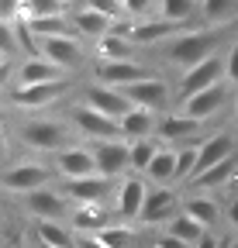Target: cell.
Here are the masks:
<instances>
[{
  "instance_id": "cell-46",
  "label": "cell",
  "mask_w": 238,
  "mask_h": 248,
  "mask_svg": "<svg viewBox=\"0 0 238 248\" xmlns=\"http://www.w3.org/2000/svg\"><path fill=\"white\" fill-rule=\"evenodd\" d=\"M35 248H52V245H38V241H35Z\"/></svg>"
},
{
  "instance_id": "cell-21",
  "label": "cell",
  "mask_w": 238,
  "mask_h": 248,
  "mask_svg": "<svg viewBox=\"0 0 238 248\" xmlns=\"http://www.w3.org/2000/svg\"><path fill=\"white\" fill-rule=\"evenodd\" d=\"M69 224H73L76 234H100V231L111 228L114 221H111V214H107L104 203H86V207H73Z\"/></svg>"
},
{
  "instance_id": "cell-34",
  "label": "cell",
  "mask_w": 238,
  "mask_h": 248,
  "mask_svg": "<svg viewBox=\"0 0 238 248\" xmlns=\"http://www.w3.org/2000/svg\"><path fill=\"white\" fill-rule=\"evenodd\" d=\"M197 7H200V0H162L159 17H166V21H173V24H187Z\"/></svg>"
},
{
  "instance_id": "cell-15",
  "label": "cell",
  "mask_w": 238,
  "mask_h": 248,
  "mask_svg": "<svg viewBox=\"0 0 238 248\" xmlns=\"http://www.w3.org/2000/svg\"><path fill=\"white\" fill-rule=\"evenodd\" d=\"M152 73H148L145 66H138V62L131 59H121V62H97V83L104 86H117V90H125L131 83H142L148 79Z\"/></svg>"
},
{
  "instance_id": "cell-20",
  "label": "cell",
  "mask_w": 238,
  "mask_h": 248,
  "mask_svg": "<svg viewBox=\"0 0 238 248\" xmlns=\"http://www.w3.org/2000/svg\"><path fill=\"white\" fill-rule=\"evenodd\" d=\"M38 55L42 59H52L55 66H63L66 73L79 62V42L76 35H59V38H42L38 42Z\"/></svg>"
},
{
  "instance_id": "cell-16",
  "label": "cell",
  "mask_w": 238,
  "mask_h": 248,
  "mask_svg": "<svg viewBox=\"0 0 238 248\" xmlns=\"http://www.w3.org/2000/svg\"><path fill=\"white\" fill-rule=\"evenodd\" d=\"M235 152H238V141H235V135H228V131H218V135H211V138H204V141L197 145V176L207 172L211 166H218V162H224V159H231ZM197 176H193V179H197Z\"/></svg>"
},
{
  "instance_id": "cell-48",
  "label": "cell",
  "mask_w": 238,
  "mask_h": 248,
  "mask_svg": "<svg viewBox=\"0 0 238 248\" xmlns=\"http://www.w3.org/2000/svg\"><path fill=\"white\" fill-rule=\"evenodd\" d=\"M235 110H238V100H235Z\"/></svg>"
},
{
  "instance_id": "cell-28",
  "label": "cell",
  "mask_w": 238,
  "mask_h": 248,
  "mask_svg": "<svg viewBox=\"0 0 238 248\" xmlns=\"http://www.w3.org/2000/svg\"><path fill=\"white\" fill-rule=\"evenodd\" d=\"M73 24H76V35H83V38H104V35H111V28H114V21L111 17H104V14H97L94 7H83L76 17H73Z\"/></svg>"
},
{
  "instance_id": "cell-39",
  "label": "cell",
  "mask_w": 238,
  "mask_h": 248,
  "mask_svg": "<svg viewBox=\"0 0 238 248\" xmlns=\"http://www.w3.org/2000/svg\"><path fill=\"white\" fill-rule=\"evenodd\" d=\"M86 7H94L97 14H104V17H111V21H125V17H128L121 0H90Z\"/></svg>"
},
{
  "instance_id": "cell-44",
  "label": "cell",
  "mask_w": 238,
  "mask_h": 248,
  "mask_svg": "<svg viewBox=\"0 0 238 248\" xmlns=\"http://www.w3.org/2000/svg\"><path fill=\"white\" fill-rule=\"evenodd\" d=\"M224 221H228V224H231V228L238 231V197H235V200H231V203L224 207Z\"/></svg>"
},
{
  "instance_id": "cell-31",
  "label": "cell",
  "mask_w": 238,
  "mask_h": 248,
  "mask_svg": "<svg viewBox=\"0 0 238 248\" xmlns=\"http://www.w3.org/2000/svg\"><path fill=\"white\" fill-rule=\"evenodd\" d=\"M166 231H169V234H176L180 241H187V245H197V241L207 234V228H204L200 221H193V217H190L187 210H183V214H176L173 221L166 224Z\"/></svg>"
},
{
  "instance_id": "cell-47",
  "label": "cell",
  "mask_w": 238,
  "mask_h": 248,
  "mask_svg": "<svg viewBox=\"0 0 238 248\" xmlns=\"http://www.w3.org/2000/svg\"><path fill=\"white\" fill-rule=\"evenodd\" d=\"M59 4H63V7H66V4H69V0H59Z\"/></svg>"
},
{
  "instance_id": "cell-26",
  "label": "cell",
  "mask_w": 238,
  "mask_h": 248,
  "mask_svg": "<svg viewBox=\"0 0 238 248\" xmlns=\"http://www.w3.org/2000/svg\"><path fill=\"white\" fill-rule=\"evenodd\" d=\"M145 179L152 183V186H173L176 183V148L162 145L159 155L152 159V166L145 169Z\"/></svg>"
},
{
  "instance_id": "cell-5",
  "label": "cell",
  "mask_w": 238,
  "mask_h": 248,
  "mask_svg": "<svg viewBox=\"0 0 238 248\" xmlns=\"http://www.w3.org/2000/svg\"><path fill=\"white\" fill-rule=\"evenodd\" d=\"M69 124H73L76 135L90 138L94 145H97V141L121 138V121H114V117H107V114H100V110H94V107H86V104H79V107L69 110Z\"/></svg>"
},
{
  "instance_id": "cell-7",
  "label": "cell",
  "mask_w": 238,
  "mask_h": 248,
  "mask_svg": "<svg viewBox=\"0 0 238 248\" xmlns=\"http://www.w3.org/2000/svg\"><path fill=\"white\" fill-rule=\"evenodd\" d=\"M24 210L35 217V221H69L73 203L66 200V193L59 186H45L24 197Z\"/></svg>"
},
{
  "instance_id": "cell-49",
  "label": "cell",
  "mask_w": 238,
  "mask_h": 248,
  "mask_svg": "<svg viewBox=\"0 0 238 248\" xmlns=\"http://www.w3.org/2000/svg\"><path fill=\"white\" fill-rule=\"evenodd\" d=\"M14 248H21V245H14Z\"/></svg>"
},
{
  "instance_id": "cell-12",
  "label": "cell",
  "mask_w": 238,
  "mask_h": 248,
  "mask_svg": "<svg viewBox=\"0 0 238 248\" xmlns=\"http://www.w3.org/2000/svg\"><path fill=\"white\" fill-rule=\"evenodd\" d=\"M176 214H183V200L173 186H156L145 200V210H142V224H169Z\"/></svg>"
},
{
  "instance_id": "cell-3",
  "label": "cell",
  "mask_w": 238,
  "mask_h": 248,
  "mask_svg": "<svg viewBox=\"0 0 238 248\" xmlns=\"http://www.w3.org/2000/svg\"><path fill=\"white\" fill-rule=\"evenodd\" d=\"M55 176H59L55 166H45V162H38V159H24V162L7 166V172L0 176V186H4L7 193L28 197V193H35V190H45Z\"/></svg>"
},
{
  "instance_id": "cell-43",
  "label": "cell",
  "mask_w": 238,
  "mask_h": 248,
  "mask_svg": "<svg viewBox=\"0 0 238 248\" xmlns=\"http://www.w3.org/2000/svg\"><path fill=\"white\" fill-rule=\"evenodd\" d=\"M76 248H107L97 234H76Z\"/></svg>"
},
{
  "instance_id": "cell-40",
  "label": "cell",
  "mask_w": 238,
  "mask_h": 248,
  "mask_svg": "<svg viewBox=\"0 0 238 248\" xmlns=\"http://www.w3.org/2000/svg\"><path fill=\"white\" fill-rule=\"evenodd\" d=\"M224 79L231 83V86H238V38L228 45V52H224Z\"/></svg>"
},
{
  "instance_id": "cell-18",
  "label": "cell",
  "mask_w": 238,
  "mask_h": 248,
  "mask_svg": "<svg viewBox=\"0 0 238 248\" xmlns=\"http://www.w3.org/2000/svg\"><path fill=\"white\" fill-rule=\"evenodd\" d=\"M197 128H200V121H193V117H187L183 110H173V114H166V117H159V128H156V138L162 141V145H193L190 138L197 135Z\"/></svg>"
},
{
  "instance_id": "cell-32",
  "label": "cell",
  "mask_w": 238,
  "mask_h": 248,
  "mask_svg": "<svg viewBox=\"0 0 238 248\" xmlns=\"http://www.w3.org/2000/svg\"><path fill=\"white\" fill-rule=\"evenodd\" d=\"M97 238H100L107 248H131V245H135V238H138V231H135V224L114 221V224H111V228H104Z\"/></svg>"
},
{
  "instance_id": "cell-10",
  "label": "cell",
  "mask_w": 238,
  "mask_h": 248,
  "mask_svg": "<svg viewBox=\"0 0 238 248\" xmlns=\"http://www.w3.org/2000/svg\"><path fill=\"white\" fill-rule=\"evenodd\" d=\"M69 90V83L63 79V83H35V86H11V93H7V100H11V107H17V110H42V107H48L52 100H59L63 93Z\"/></svg>"
},
{
  "instance_id": "cell-42",
  "label": "cell",
  "mask_w": 238,
  "mask_h": 248,
  "mask_svg": "<svg viewBox=\"0 0 238 248\" xmlns=\"http://www.w3.org/2000/svg\"><path fill=\"white\" fill-rule=\"evenodd\" d=\"M193 248H228V245H224V241H221V238H218L214 231H207V234H204V238H200V241H197Z\"/></svg>"
},
{
  "instance_id": "cell-4",
  "label": "cell",
  "mask_w": 238,
  "mask_h": 248,
  "mask_svg": "<svg viewBox=\"0 0 238 248\" xmlns=\"http://www.w3.org/2000/svg\"><path fill=\"white\" fill-rule=\"evenodd\" d=\"M148 179L142 172H128L117 179V190H114V221H142V210H145V200H148Z\"/></svg>"
},
{
  "instance_id": "cell-22",
  "label": "cell",
  "mask_w": 238,
  "mask_h": 248,
  "mask_svg": "<svg viewBox=\"0 0 238 248\" xmlns=\"http://www.w3.org/2000/svg\"><path fill=\"white\" fill-rule=\"evenodd\" d=\"M156 128H159L156 110H145V107H131V110L121 117V138H125V141L156 138Z\"/></svg>"
},
{
  "instance_id": "cell-8",
  "label": "cell",
  "mask_w": 238,
  "mask_h": 248,
  "mask_svg": "<svg viewBox=\"0 0 238 248\" xmlns=\"http://www.w3.org/2000/svg\"><path fill=\"white\" fill-rule=\"evenodd\" d=\"M218 83H228V79H224V55L204 59V62H197L193 69H187V73L180 76V100L193 97V93H200V90H211V86H218Z\"/></svg>"
},
{
  "instance_id": "cell-33",
  "label": "cell",
  "mask_w": 238,
  "mask_h": 248,
  "mask_svg": "<svg viewBox=\"0 0 238 248\" xmlns=\"http://www.w3.org/2000/svg\"><path fill=\"white\" fill-rule=\"evenodd\" d=\"M131 145V172H142L145 176V169L152 166V159L159 155V141H152V138H142V141H128Z\"/></svg>"
},
{
  "instance_id": "cell-11",
  "label": "cell",
  "mask_w": 238,
  "mask_h": 248,
  "mask_svg": "<svg viewBox=\"0 0 238 248\" xmlns=\"http://www.w3.org/2000/svg\"><path fill=\"white\" fill-rule=\"evenodd\" d=\"M228 97H231V83H218V86H211V90H200V93H193V97L180 100V110H183L187 117H193V121L204 124L207 117H214V114L224 110Z\"/></svg>"
},
{
  "instance_id": "cell-23",
  "label": "cell",
  "mask_w": 238,
  "mask_h": 248,
  "mask_svg": "<svg viewBox=\"0 0 238 248\" xmlns=\"http://www.w3.org/2000/svg\"><path fill=\"white\" fill-rule=\"evenodd\" d=\"M235 176H238V152L231 155V159H224V162L211 166L207 172H200L190 186H193V190H200V193H211V190H224V186H228Z\"/></svg>"
},
{
  "instance_id": "cell-29",
  "label": "cell",
  "mask_w": 238,
  "mask_h": 248,
  "mask_svg": "<svg viewBox=\"0 0 238 248\" xmlns=\"http://www.w3.org/2000/svg\"><path fill=\"white\" fill-rule=\"evenodd\" d=\"M131 52H135V38H128V35H104L100 42H97V59L100 62H121V59H131Z\"/></svg>"
},
{
  "instance_id": "cell-13",
  "label": "cell",
  "mask_w": 238,
  "mask_h": 248,
  "mask_svg": "<svg viewBox=\"0 0 238 248\" xmlns=\"http://www.w3.org/2000/svg\"><path fill=\"white\" fill-rule=\"evenodd\" d=\"M55 172L59 179H86V176H97V159H94V148H83V145H69L55 155Z\"/></svg>"
},
{
  "instance_id": "cell-45",
  "label": "cell",
  "mask_w": 238,
  "mask_h": 248,
  "mask_svg": "<svg viewBox=\"0 0 238 248\" xmlns=\"http://www.w3.org/2000/svg\"><path fill=\"white\" fill-rule=\"evenodd\" d=\"M228 248H238V234H235V238H231V241H228Z\"/></svg>"
},
{
  "instance_id": "cell-6",
  "label": "cell",
  "mask_w": 238,
  "mask_h": 248,
  "mask_svg": "<svg viewBox=\"0 0 238 248\" xmlns=\"http://www.w3.org/2000/svg\"><path fill=\"white\" fill-rule=\"evenodd\" d=\"M59 190L66 193V200L73 207H86V203H104L114 190H117V179H107V176H86V179H63Z\"/></svg>"
},
{
  "instance_id": "cell-30",
  "label": "cell",
  "mask_w": 238,
  "mask_h": 248,
  "mask_svg": "<svg viewBox=\"0 0 238 248\" xmlns=\"http://www.w3.org/2000/svg\"><path fill=\"white\" fill-rule=\"evenodd\" d=\"M28 31H32V38L42 42V38H59V35H76V28H69L66 14L63 17H32V21H21Z\"/></svg>"
},
{
  "instance_id": "cell-25",
  "label": "cell",
  "mask_w": 238,
  "mask_h": 248,
  "mask_svg": "<svg viewBox=\"0 0 238 248\" xmlns=\"http://www.w3.org/2000/svg\"><path fill=\"white\" fill-rule=\"evenodd\" d=\"M35 241L52 248H76V231L63 221H35Z\"/></svg>"
},
{
  "instance_id": "cell-27",
  "label": "cell",
  "mask_w": 238,
  "mask_h": 248,
  "mask_svg": "<svg viewBox=\"0 0 238 248\" xmlns=\"http://www.w3.org/2000/svg\"><path fill=\"white\" fill-rule=\"evenodd\" d=\"M183 210L193 217V221H200L207 231H211L218 221H221V203L214 200V197H207V193H197V197H190V200H183Z\"/></svg>"
},
{
  "instance_id": "cell-36",
  "label": "cell",
  "mask_w": 238,
  "mask_h": 248,
  "mask_svg": "<svg viewBox=\"0 0 238 248\" xmlns=\"http://www.w3.org/2000/svg\"><path fill=\"white\" fill-rule=\"evenodd\" d=\"M197 176V145L176 148V183H193Z\"/></svg>"
},
{
  "instance_id": "cell-19",
  "label": "cell",
  "mask_w": 238,
  "mask_h": 248,
  "mask_svg": "<svg viewBox=\"0 0 238 248\" xmlns=\"http://www.w3.org/2000/svg\"><path fill=\"white\" fill-rule=\"evenodd\" d=\"M66 79V69L63 66H55L52 59H28L21 62V69H17V83L14 86H35V83H63Z\"/></svg>"
},
{
  "instance_id": "cell-24",
  "label": "cell",
  "mask_w": 238,
  "mask_h": 248,
  "mask_svg": "<svg viewBox=\"0 0 238 248\" xmlns=\"http://www.w3.org/2000/svg\"><path fill=\"white\" fill-rule=\"evenodd\" d=\"M173 35H180V24H173L166 17H148V21H135V31L131 38L135 45H156V42H166Z\"/></svg>"
},
{
  "instance_id": "cell-35",
  "label": "cell",
  "mask_w": 238,
  "mask_h": 248,
  "mask_svg": "<svg viewBox=\"0 0 238 248\" xmlns=\"http://www.w3.org/2000/svg\"><path fill=\"white\" fill-rule=\"evenodd\" d=\"M32 17H63V4L59 0H21V21Z\"/></svg>"
},
{
  "instance_id": "cell-9",
  "label": "cell",
  "mask_w": 238,
  "mask_h": 248,
  "mask_svg": "<svg viewBox=\"0 0 238 248\" xmlns=\"http://www.w3.org/2000/svg\"><path fill=\"white\" fill-rule=\"evenodd\" d=\"M94 159L100 176L107 179H121L131 172V145L125 138H114V141H97L94 145Z\"/></svg>"
},
{
  "instance_id": "cell-14",
  "label": "cell",
  "mask_w": 238,
  "mask_h": 248,
  "mask_svg": "<svg viewBox=\"0 0 238 248\" xmlns=\"http://www.w3.org/2000/svg\"><path fill=\"white\" fill-rule=\"evenodd\" d=\"M86 107H94L114 121H121L135 104L125 97V90H117V86H104V83H94V86H86Z\"/></svg>"
},
{
  "instance_id": "cell-17",
  "label": "cell",
  "mask_w": 238,
  "mask_h": 248,
  "mask_svg": "<svg viewBox=\"0 0 238 248\" xmlns=\"http://www.w3.org/2000/svg\"><path fill=\"white\" fill-rule=\"evenodd\" d=\"M125 97H128L135 107L159 110V107L169 104V86H166V79H159V76H148V79H142V83L125 86Z\"/></svg>"
},
{
  "instance_id": "cell-1",
  "label": "cell",
  "mask_w": 238,
  "mask_h": 248,
  "mask_svg": "<svg viewBox=\"0 0 238 248\" xmlns=\"http://www.w3.org/2000/svg\"><path fill=\"white\" fill-rule=\"evenodd\" d=\"M231 24H221V28H193V31H180L169 45H166V59L173 62V66H180L183 73L193 69L197 62L218 55L221 42L228 38Z\"/></svg>"
},
{
  "instance_id": "cell-2",
  "label": "cell",
  "mask_w": 238,
  "mask_h": 248,
  "mask_svg": "<svg viewBox=\"0 0 238 248\" xmlns=\"http://www.w3.org/2000/svg\"><path fill=\"white\" fill-rule=\"evenodd\" d=\"M17 135H21L24 148H35V152L59 155L63 148H69V128L63 121H55V117H28L17 128Z\"/></svg>"
},
{
  "instance_id": "cell-41",
  "label": "cell",
  "mask_w": 238,
  "mask_h": 248,
  "mask_svg": "<svg viewBox=\"0 0 238 248\" xmlns=\"http://www.w3.org/2000/svg\"><path fill=\"white\" fill-rule=\"evenodd\" d=\"M156 248H193V245H187V241H180L176 234H169V231H162L159 238H156Z\"/></svg>"
},
{
  "instance_id": "cell-38",
  "label": "cell",
  "mask_w": 238,
  "mask_h": 248,
  "mask_svg": "<svg viewBox=\"0 0 238 248\" xmlns=\"http://www.w3.org/2000/svg\"><path fill=\"white\" fill-rule=\"evenodd\" d=\"M125 4V14L131 21H148V14L162 7V0H121Z\"/></svg>"
},
{
  "instance_id": "cell-37",
  "label": "cell",
  "mask_w": 238,
  "mask_h": 248,
  "mask_svg": "<svg viewBox=\"0 0 238 248\" xmlns=\"http://www.w3.org/2000/svg\"><path fill=\"white\" fill-rule=\"evenodd\" d=\"M235 11V0H200L204 21H228Z\"/></svg>"
}]
</instances>
